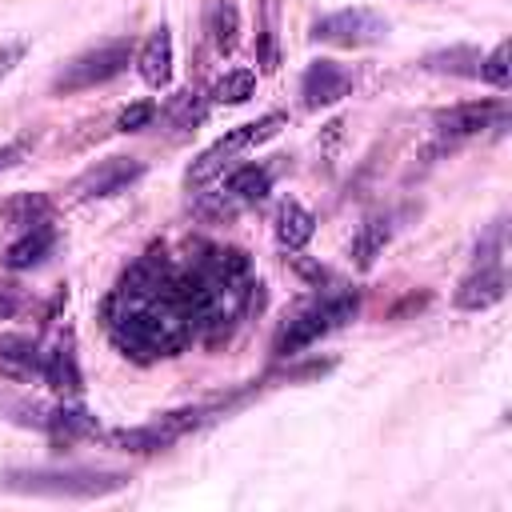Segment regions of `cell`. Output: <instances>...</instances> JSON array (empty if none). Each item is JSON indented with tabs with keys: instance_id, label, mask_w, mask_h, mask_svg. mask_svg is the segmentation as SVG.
Here are the masks:
<instances>
[{
	"instance_id": "cb8c5ba5",
	"label": "cell",
	"mask_w": 512,
	"mask_h": 512,
	"mask_svg": "<svg viewBox=\"0 0 512 512\" xmlns=\"http://www.w3.org/2000/svg\"><path fill=\"white\" fill-rule=\"evenodd\" d=\"M152 116H156V104H152V100H140V104H132V108H124V112H120L116 128H120V132H140Z\"/></svg>"
},
{
	"instance_id": "ac0fdd59",
	"label": "cell",
	"mask_w": 512,
	"mask_h": 512,
	"mask_svg": "<svg viewBox=\"0 0 512 512\" xmlns=\"http://www.w3.org/2000/svg\"><path fill=\"white\" fill-rule=\"evenodd\" d=\"M40 376L52 384V388H68V392H80V372H76V356L68 344L52 348L44 360H40Z\"/></svg>"
},
{
	"instance_id": "3957f363",
	"label": "cell",
	"mask_w": 512,
	"mask_h": 512,
	"mask_svg": "<svg viewBox=\"0 0 512 512\" xmlns=\"http://www.w3.org/2000/svg\"><path fill=\"white\" fill-rule=\"evenodd\" d=\"M128 484L124 472H92V468H16L0 476L4 492L24 496H68V500H96L120 492Z\"/></svg>"
},
{
	"instance_id": "d4e9b609",
	"label": "cell",
	"mask_w": 512,
	"mask_h": 512,
	"mask_svg": "<svg viewBox=\"0 0 512 512\" xmlns=\"http://www.w3.org/2000/svg\"><path fill=\"white\" fill-rule=\"evenodd\" d=\"M200 116H204V108H200L196 92H180V96H176V108H172V124L188 128V124H196Z\"/></svg>"
},
{
	"instance_id": "e0dca14e",
	"label": "cell",
	"mask_w": 512,
	"mask_h": 512,
	"mask_svg": "<svg viewBox=\"0 0 512 512\" xmlns=\"http://www.w3.org/2000/svg\"><path fill=\"white\" fill-rule=\"evenodd\" d=\"M316 232V220L308 208H300L296 200H284L280 212H276V244L288 248V252H300Z\"/></svg>"
},
{
	"instance_id": "52a82bcc",
	"label": "cell",
	"mask_w": 512,
	"mask_h": 512,
	"mask_svg": "<svg viewBox=\"0 0 512 512\" xmlns=\"http://www.w3.org/2000/svg\"><path fill=\"white\" fill-rule=\"evenodd\" d=\"M312 36L336 48H368L388 36V20L372 8H340L312 24Z\"/></svg>"
},
{
	"instance_id": "30bf717a",
	"label": "cell",
	"mask_w": 512,
	"mask_h": 512,
	"mask_svg": "<svg viewBox=\"0 0 512 512\" xmlns=\"http://www.w3.org/2000/svg\"><path fill=\"white\" fill-rule=\"evenodd\" d=\"M436 132L448 136V140H464V136H476L484 128H496L504 124V104H492V100H468V104H452L444 112H436Z\"/></svg>"
},
{
	"instance_id": "8992f818",
	"label": "cell",
	"mask_w": 512,
	"mask_h": 512,
	"mask_svg": "<svg viewBox=\"0 0 512 512\" xmlns=\"http://www.w3.org/2000/svg\"><path fill=\"white\" fill-rule=\"evenodd\" d=\"M288 120L280 116V112H268V116H260V120H252V124H240V128H232V132H224L212 148H204L200 152V160L188 168V184H204V180H212L236 152H244V148H252V144H264V140H272L280 128H284Z\"/></svg>"
},
{
	"instance_id": "44dd1931",
	"label": "cell",
	"mask_w": 512,
	"mask_h": 512,
	"mask_svg": "<svg viewBox=\"0 0 512 512\" xmlns=\"http://www.w3.org/2000/svg\"><path fill=\"white\" fill-rule=\"evenodd\" d=\"M424 68H428V72H452V76H476V68H480V52H472V48L432 52V56H424Z\"/></svg>"
},
{
	"instance_id": "9c48e42d",
	"label": "cell",
	"mask_w": 512,
	"mask_h": 512,
	"mask_svg": "<svg viewBox=\"0 0 512 512\" xmlns=\"http://www.w3.org/2000/svg\"><path fill=\"white\" fill-rule=\"evenodd\" d=\"M140 176H144V164H140V160H132V156H108V160L92 164L84 176H76L72 196H76V200H104V196L124 192V188L136 184Z\"/></svg>"
},
{
	"instance_id": "484cf974",
	"label": "cell",
	"mask_w": 512,
	"mask_h": 512,
	"mask_svg": "<svg viewBox=\"0 0 512 512\" xmlns=\"http://www.w3.org/2000/svg\"><path fill=\"white\" fill-rule=\"evenodd\" d=\"M24 156H28V144H24V140H12V144H4V148H0V172H4V168H16Z\"/></svg>"
},
{
	"instance_id": "ffe728a7",
	"label": "cell",
	"mask_w": 512,
	"mask_h": 512,
	"mask_svg": "<svg viewBox=\"0 0 512 512\" xmlns=\"http://www.w3.org/2000/svg\"><path fill=\"white\" fill-rule=\"evenodd\" d=\"M388 236H392L388 220H368V224H360V232H356V240H352V256H356V264L368 268V264L380 256V248L388 244Z\"/></svg>"
},
{
	"instance_id": "ba28073f",
	"label": "cell",
	"mask_w": 512,
	"mask_h": 512,
	"mask_svg": "<svg viewBox=\"0 0 512 512\" xmlns=\"http://www.w3.org/2000/svg\"><path fill=\"white\" fill-rule=\"evenodd\" d=\"M200 408H184V412H168L152 424H140V428H120V432H108V444L112 448H124V452H160L168 448L172 440H180L188 428L200 424Z\"/></svg>"
},
{
	"instance_id": "2e32d148",
	"label": "cell",
	"mask_w": 512,
	"mask_h": 512,
	"mask_svg": "<svg viewBox=\"0 0 512 512\" xmlns=\"http://www.w3.org/2000/svg\"><path fill=\"white\" fill-rule=\"evenodd\" d=\"M204 32H208L212 52L228 56L236 48V40H240V12H236V4L232 0H212L208 16H204Z\"/></svg>"
},
{
	"instance_id": "4316f807",
	"label": "cell",
	"mask_w": 512,
	"mask_h": 512,
	"mask_svg": "<svg viewBox=\"0 0 512 512\" xmlns=\"http://www.w3.org/2000/svg\"><path fill=\"white\" fill-rule=\"evenodd\" d=\"M20 56H24V44H0V80L20 64Z\"/></svg>"
},
{
	"instance_id": "8fae6325",
	"label": "cell",
	"mask_w": 512,
	"mask_h": 512,
	"mask_svg": "<svg viewBox=\"0 0 512 512\" xmlns=\"http://www.w3.org/2000/svg\"><path fill=\"white\" fill-rule=\"evenodd\" d=\"M504 268L500 260H476V268L460 280L456 288V308L464 312H480V308H492L496 300H504Z\"/></svg>"
},
{
	"instance_id": "7c38bea8",
	"label": "cell",
	"mask_w": 512,
	"mask_h": 512,
	"mask_svg": "<svg viewBox=\"0 0 512 512\" xmlns=\"http://www.w3.org/2000/svg\"><path fill=\"white\" fill-rule=\"evenodd\" d=\"M264 192H268V168H260V164H240V168H232L228 180L220 184L212 212H224V216H228V212H236V208H244V204L264 200Z\"/></svg>"
},
{
	"instance_id": "9a60e30c",
	"label": "cell",
	"mask_w": 512,
	"mask_h": 512,
	"mask_svg": "<svg viewBox=\"0 0 512 512\" xmlns=\"http://www.w3.org/2000/svg\"><path fill=\"white\" fill-rule=\"evenodd\" d=\"M136 64H140L144 84H152V88H164V84L172 80V32H168L164 24L152 28V36L144 40Z\"/></svg>"
},
{
	"instance_id": "7402d4cb",
	"label": "cell",
	"mask_w": 512,
	"mask_h": 512,
	"mask_svg": "<svg viewBox=\"0 0 512 512\" xmlns=\"http://www.w3.org/2000/svg\"><path fill=\"white\" fill-rule=\"evenodd\" d=\"M0 360L4 364H12V368H20V372H40V352H36V344L32 340H24V336H0Z\"/></svg>"
},
{
	"instance_id": "6da1fadb",
	"label": "cell",
	"mask_w": 512,
	"mask_h": 512,
	"mask_svg": "<svg viewBox=\"0 0 512 512\" xmlns=\"http://www.w3.org/2000/svg\"><path fill=\"white\" fill-rule=\"evenodd\" d=\"M104 324H108L112 344L132 360L176 356L196 336L184 284H180V268L156 252L136 260L116 284V292L108 296Z\"/></svg>"
},
{
	"instance_id": "4fadbf2b",
	"label": "cell",
	"mask_w": 512,
	"mask_h": 512,
	"mask_svg": "<svg viewBox=\"0 0 512 512\" xmlns=\"http://www.w3.org/2000/svg\"><path fill=\"white\" fill-rule=\"evenodd\" d=\"M348 92H352V76L336 60H316L300 80V96L308 108H328Z\"/></svg>"
},
{
	"instance_id": "5bb4252c",
	"label": "cell",
	"mask_w": 512,
	"mask_h": 512,
	"mask_svg": "<svg viewBox=\"0 0 512 512\" xmlns=\"http://www.w3.org/2000/svg\"><path fill=\"white\" fill-rule=\"evenodd\" d=\"M24 228H20V236L8 244V252H4V264L8 268H32V264H40L44 256H48V248L56 244V232H52V220H48V212L44 216H36V220H20Z\"/></svg>"
},
{
	"instance_id": "d6986e66",
	"label": "cell",
	"mask_w": 512,
	"mask_h": 512,
	"mask_svg": "<svg viewBox=\"0 0 512 512\" xmlns=\"http://www.w3.org/2000/svg\"><path fill=\"white\" fill-rule=\"evenodd\" d=\"M252 92H256V72H248V68H232L212 84L216 104H244Z\"/></svg>"
},
{
	"instance_id": "603a6c76",
	"label": "cell",
	"mask_w": 512,
	"mask_h": 512,
	"mask_svg": "<svg viewBox=\"0 0 512 512\" xmlns=\"http://www.w3.org/2000/svg\"><path fill=\"white\" fill-rule=\"evenodd\" d=\"M480 80H488L492 88H508L512 80V64H508V40H500L488 56H480V68H476Z\"/></svg>"
},
{
	"instance_id": "7a4b0ae2",
	"label": "cell",
	"mask_w": 512,
	"mask_h": 512,
	"mask_svg": "<svg viewBox=\"0 0 512 512\" xmlns=\"http://www.w3.org/2000/svg\"><path fill=\"white\" fill-rule=\"evenodd\" d=\"M180 284L192 324L204 336L232 328L252 304V288H256L244 252L236 248H204L188 268H180Z\"/></svg>"
},
{
	"instance_id": "277c9868",
	"label": "cell",
	"mask_w": 512,
	"mask_h": 512,
	"mask_svg": "<svg viewBox=\"0 0 512 512\" xmlns=\"http://www.w3.org/2000/svg\"><path fill=\"white\" fill-rule=\"evenodd\" d=\"M356 304H360L356 292H328V296L312 300L308 308H300V312L280 328V336H276V352L288 356V352H300V348L316 344V340L328 336L332 328L348 324V320L356 316Z\"/></svg>"
},
{
	"instance_id": "83f0119b",
	"label": "cell",
	"mask_w": 512,
	"mask_h": 512,
	"mask_svg": "<svg viewBox=\"0 0 512 512\" xmlns=\"http://www.w3.org/2000/svg\"><path fill=\"white\" fill-rule=\"evenodd\" d=\"M12 308H16V300H12L8 292H0V320H4V316H12Z\"/></svg>"
},
{
	"instance_id": "5b68a950",
	"label": "cell",
	"mask_w": 512,
	"mask_h": 512,
	"mask_svg": "<svg viewBox=\"0 0 512 512\" xmlns=\"http://www.w3.org/2000/svg\"><path fill=\"white\" fill-rule=\"evenodd\" d=\"M132 60V44L128 40H108L100 48H88L80 52L76 60H68L60 68V76L52 80V92H84V88H96V84H108L112 76H120Z\"/></svg>"
}]
</instances>
